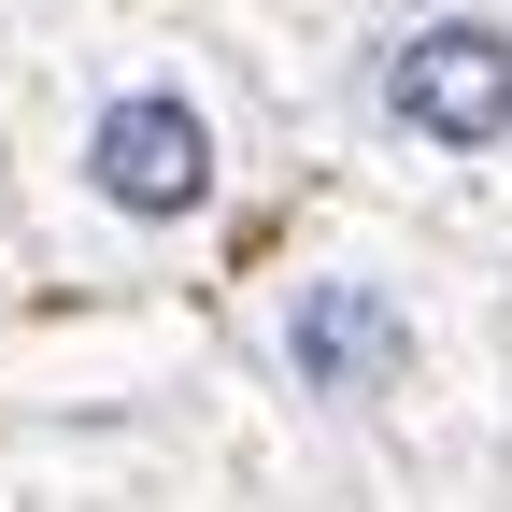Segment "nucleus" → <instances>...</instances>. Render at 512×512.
I'll return each instance as SVG.
<instances>
[{"mask_svg": "<svg viewBox=\"0 0 512 512\" xmlns=\"http://www.w3.org/2000/svg\"><path fill=\"white\" fill-rule=\"evenodd\" d=\"M299 185L285 114L200 0H0V200L29 285L171 299Z\"/></svg>", "mask_w": 512, "mask_h": 512, "instance_id": "obj_1", "label": "nucleus"}, {"mask_svg": "<svg viewBox=\"0 0 512 512\" xmlns=\"http://www.w3.org/2000/svg\"><path fill=\"white\" fill-rule=\"evenodd\" d=\"M228 342L256 399L370 484L512 441V271L328 171H299L228 256Z\"/></svg>", "mask_w": 512, "mask_h": 512, "instance_id": "obj_2", "label": "nucleus"}, {"mask_svg": "<svg viewBox=\"0 0 512 512\" xmlns=\"http://www.w3.org/2000/svg\"><path fill=\"white\" fill-rule=\"evenodd\" d=\"M370 512H512V441H484V456H441V470H384Z\"/></svg>", "mask_w": 512, "mask_h": 512, "instance_id": "obj_4", "label": "nucleus"}, {"mask_svg": "<svg viewBox=\"0 0 512 512\" xmlns=\"http://www.w3.org/2000/svg\"><path fill=\"white\" fill-rule=\"evenodd\" d=\"M0 299H29V242H15V200H0Z\"/></svg>", "mask_w": 512, "mask_h": 512, "instance_id": "obj_5", "label": "nucleus"}, {"mask_svg": "<svg viewBox=\"0 0 512 512\" xmlns=\"http://www.w3.org/2000/svg\"><path fill=\"white\" fill-rule=\"evenodd\" d=\"M299 171L512 271V0H200Z\"/></svg>", "mask_w": 512, "mask_h": 512, "instance_id": "obj_3", "label": "nucleus"}]
</instances>
